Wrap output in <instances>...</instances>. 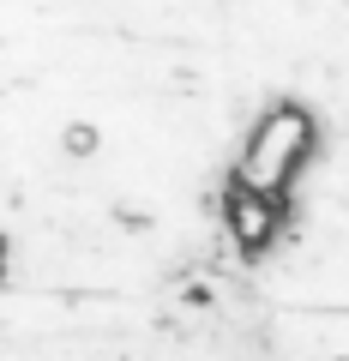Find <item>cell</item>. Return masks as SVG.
I'll return each instance as SVG.
<instances>
[{
    "label": "cell",
    "instance_id": "cell-1",
    "mask_svg": "<svg viewBox=\"0 0 349 361\" xmlns=\"http://www.w3.org/2000/svg\"><path fill=\"white\" fill-rule=\"evenodd\" d=\"M313 151V121L307 109L295 103H277L265 109V115L253 121V133H247L241 145V163H235V180L241 187H253V193H289V180L301 175V163H307Z\"/></svg>",
    "mask_w": 349,
    "mask_h": 361
},
{
    "label": "cell",
    "instance_id": "cell-2",
    "mask_svg": "<svg viewBox=\"0 0 349 361\" xmlns=\"http://www.w3.org/2000/svg\"><path fill=\"white\" fill-rule=\"evenodd\" d=\"M283 223H289V199L253 193V187L229 180V193H223V229H229L241 247H253V253H259V247H271Z\"/></svg>",
    "mask_w": 349,
    "mask_h": 361
}]
</instances>
